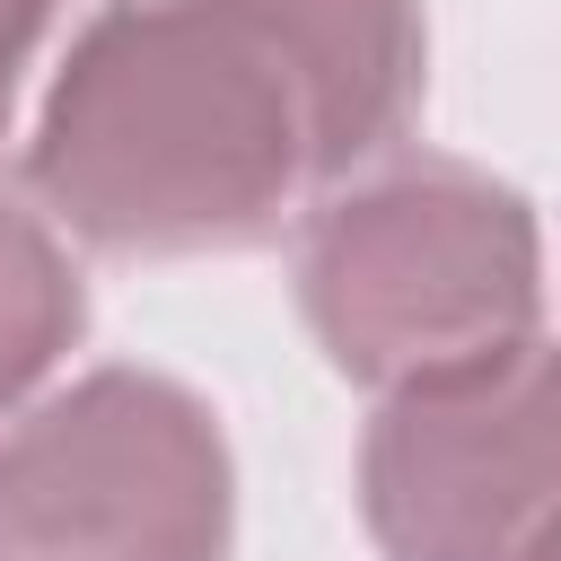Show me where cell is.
<instances>
[{"instance_id":"cell-7","label":"cell","mask_w":561,"mask_h":561,"mask_svg":"<svg viewBox=\"0 0 561 561\" xmlns=\"http://www.w3.org/2000/svg\"><path fill=\"white\" fill-rule=\"evenodd\" d=\"M535 561H561V526H552V535H543V552H535Z\"/></svg>"},{"instance_id":"cell-2","label":"cell","mask_w":561,"mask_h":561,"mask_svg":"<svg viewBox=\"0 0 561 561\" xmlns=\"http://www.w3.org/2000/svg\"><path fill=\"white\" fill-rule=\"evenodd\" d=\"M298 316L324 359L368 394L491 368L535 342L543 316L535 210L482 167L403 158L307 210Z\"/></svg>"},{"instance_id":"cell-6","label":"cell","mask_w":561,"mask_h":561,"mask_svg":"<svg viewBox=\"0 0 561 561\" xmlns=\"http://www.w3.org/2000/svg\"><path fill=\"white\" fill-rule=\"evenodd\" d=\"M53 18H61V0H0V131H9V105H18V70L53 35Z\"/></svg>"},{"instance_id":"cell-3","label":"cell","mask_w":561,"mask_h":561,"mask_svg":"<svg viewBox=\"0 0 561 561\" xmlns=\"http://www.w3.org/2000/svg\"><path fill=\"white\" fill-rule=\"evenodd\" d=\"M228 438L158 368H96L0 438V561H228Z\"/></svg>"},{"instance_id":"cell-5","label":"cell","mask_w":561,"mask_h":561,"mask_svg":"<svg viewBox=\"0 0 561 561\" xmlns=\"http://www.w3.org/2000/svg\"><path fill=\"white\" fill-rule=\"evenodd\" d=\"M79 324H88V289H79L61 237L26 202L0 193V412H18L61 368Z\"/></svg>"},{"instance_id":"cell-1","label":"cell","mask_w":561,"mask_h":561,"mask_svg":"<svg viewBox=\"0 0 561 561\" xmlns=\"http://www.w3.org/2000/svg\"><path fill=\"white\" fill-rule=\"evenodd\" d=\"M421 0H105L35 114V202L105 254H237L421 114Z\"/></svg>"},{"instance_id":"cell-4","label":"cell","mask_w":561,"mask_h":561,"mask_svg":"<svg viewBox=\"0 0 561 561\" xmlns=\"http://www.w3.org/2000/svg\"><path fill=\"white\" fill-rule=\"evenodd\" d=\"M359 508L386 561H535L561 526V351L403 386L359 438Z\"/></svg>"}]
</instances>
